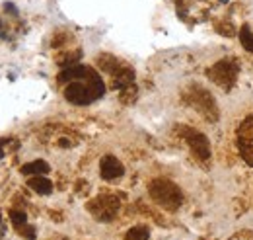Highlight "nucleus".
Returning <instances> with one entry per match:
<instances>
[{
  "label": "nucleus",
  "instance_id": "16",
  "mask_svg": "<svg viewBox=\"0 0 253 240\" xmlns=\"http://www.w3.org/2000/svg\"><path fill=\"white\" fill-rule=\"evenodd\" d=\"M4 10H8V12H12L14 16H18V10H16V6H14L12 2H4Z\"/></svg>",
  "mask_w": 253,
  "mask_h": 240
},
{
  "label": "nucleus",
  "instance_id": "7",
  "mask_svg": "<svg viewBox=\"0 0 253 240\" xmlns=\"http://www.w3.org/2000/svg\"><path fill=\"white\" fill-rule=\"evenodd\" d=\"M238 149L244 160L253 166V116L248 118L238 129Z\"/></svg>",
  "mask_w": 253,
  "mask_h": 240
},
{
  "label": "nucleus",
  "instance_id": "17",
  "mask_svg": "<svg viewBox=\"0 0 253 240\" xmlns=\"http://www.w3.org/2000/svg\"><path fill=\"white\" fill-rule=\"evenodd\" d=\"M0 30H2V20H0Z\"/></svg>",
  "mask_w": 253,
  "mask_h": 240
},
{
  "label": "nucleus",
  "instance_id": "10",
  "mask_svg": "<svg viewBox=\"0 0 253 240\" xmlns=\"http://www.w3.org/2000/svg\"><path fill=\"white\" fill-rule=\"evenodd\" d=\"M132 82H134V70L126 64H123V68L113 74V88L117 90H125L128 86H132Z\"/></svg>",
  "mask_w": 253,
  "mask_h": 240
},
{
  "label": "nucleus",
  "instance_id": "14",
  "mask_svg": "<svg viewBox=\"0 0 253 240\" xmlns=\"http://www.w3.org/2000/svg\"><path fill=\"white\" fill-rule=\"evenodd\" d=\"M150 239V231L146 227H132L125 235V240H148Z\"/></svg>",
  "mask_w": 253,
  "mask_h": 240
},
{
  "label": "nucleus",
  "instance_id": "9",
  "mask_svg": "<svg viewBox=\"0 0 253 240\" xmlns=\"http://www.w3.org/2000/svg\"><path fill=\"white\" fill-rule=\"evenodd\" d=\"M10 219H12V225L16 227V231L28 240H35V227H32L28 223V215L24 211L12 209L10 211Z\"/></svg>",
  "mask_w": 253,
  "mask_h": 240
},
{
  "label": "nucleus",
  "instance_id": "18",
  "mask_svg": "<svg viewBox=\"0 0 253 240\" xmlns=\"http://www.w3.org/2000/svg\"><path fill=\"white\" fill-rule=\"evenodd\" d=\"M0 223H2V213H0Z\"/></svg>",
  "mask_w": 253,
  "mask_h": 240
},
{
  "label": "nucleus",
  "instance_id": "11",
  "mask_svg": "<svg viewBox=\"0 0 253 240\" xmlns=\"http://www.w3.org/2000/svg\"><path fill=\"white\" fill-rule=\"evenodd\" d=\"M22 174L24 176H45L49 174V164L45 160H33L22 166Z\"/></svg>",
  "mask_w": 253,
  "mask_h": 240
},
{
  "label": "nucleus",
  "instance_id": "3",
  "mask_svg": "<svg viewBox=\"0 0 253 240\" xmlns=\"http://www.w3.org/2000/svg\"><path fill=\"white\" fill-rule=\"evenodd\" d=\"M238 72H240V64L236 59H222L218 62H214L209 70H207V76L218 84L224 90H230L234 84H236V78H238Z\"/></svg>",
  "mask_w": 253,
  "mask_h": 240
},
{
  "label": "nucleus",
  "instance_id": "2",
  "mask_svg": "<svg viewBox=\"0 0 253 240\" xmlns=\"http://www.w3.org/2000/svg\"><path fill=\"white\" fill-rule=\"evenodd\" d=\"M148 193L150 197L158 203L160 207L168 211H177L183 203V193L181 189L173 183V181L166 180V178H156L150 181L148 185Z\"/></svg>",
  "mask_w": 253,
  "mask_h": 240
},
{
  "label": "nucleus",
  "instance_id": "12",
  "mask_svg": "<svg viewBox=\"0 0 253 240\" xmlns=\"http://www.w3.org/2000/svg\"><path fill=\"white\" fill-rule=\"evenodd\" d=\"M28 185L32 187L35 193H39V195H49L53 191V183H51V180H47L45 176H33V178L28 180Z\"/></svg>",
  "mask_w": 253,
  "mask_h": 240
},
{
  "label": "nucleus",
  "instance_id": "15",
  "mask_svg": "<svg viewBox=\"0 0 253 240\" xmlns=\"http://www.w3.org/2000/svg\"><path fill=\"white\" fill-rule=\"evenodd\" d=\"M240 41H242V45H244L250 53H253V33H252V30H250V26H244V28L240 30Z\"/></svg>",
  "mask_w": 253,
  "mask_h": 240
},
{
  "label": "nucleus",
  "instance_id": "6",
  "mask_svg": "<svg viewBox=\"0 0 253 240\" xmlns=\"http://www.w3.org/2000/svg\"><path fill=\"white\" fill-rule=\"evenodd\" d=\"M175 131L183 137V141L189 145L191 150H193V154H195L197 158H201V160H209V158H211V143H209V139H207L201 131L191 129L187 125H179Z\"/></svg>",
  "mask_w": 253,
  "mask_h": 240
},
{
  "label": "nucleus",
  "instance_id": "1",
  "mask_svg": "<svg viewBox=\"0 0 253 240\" xmlns=\"http://www.w3.org/2000/svg\"><path fill=\"white\" fill-rule=\"evenodd\" d=\"M57 80L61 84L68 82V86L64 88V98L74 106H88L105 94V84L99 78V74L94 68L84 64L64 68L57 76Z\"/></svg>",
  "mask_w": 253,
  "mask_h": 240
},
{
  "label": "nucleus",
  "instance_id": "19",
  "mask_svg": "<svg viewBox=\"0 0 253 240\" xmlns=\"http://www.w3.org/2000/svg\"><path fill=\"white\" fill-rule=\"evenodd\" d=\"M220 2H228V0H220Z\"/></svg>",
  "mask_w": 253,
  "mask_h": 240
},
{
  "label": "nucleus",
  "instance_id": "13",
  "mask_svg": "<svg viewBox=\"0 0 253 240\" xmlns=\"http://www.w3.org/2000/svg\"><path fill=\"white\" fill-rule=\"evenodd\" d=\"M97 64H99L107 74H111V76H113L117 70L123 68V62L119 59H115L113 55H99V57H97Z\"/></svg>",
  "mask_w": 253,
  "mask_h": 240
},
{
  "label": "nucleus",
  "instance_id": "8",
  "mask_svg": "<svg viewBox=\"0 0 253 240\" xmlns=\"http://www.w3.org/2000/svg\"><path fill=\"white\" fill-rule=\"evenodd\" d=\"M99 170H101V178L103 180H115L121 178L125 174V166L119 162V158H115L113 154H105L99 162Z\"/></svg>",
  "mask_w": 253,
  "mask_h": 240
},
{
  "label": "nucleus",
  "instance_id": "4",
  "mask_svg": "<svg viewBox=\"0 0 253 240\" xmlns=\"http://www.w3.org/2000/svg\"><path fill=\"white\" fill-rule=\"evenodd\" d=\"M121 207V201L117 195H111V193H103V195H97L92 201H88V211L92 213L95 221L99 223H109L115 219V215L119 213Z\"/></svg>",
  "mask_w": 253,
  "mask_h": 240
},
{
  "label": "nucleus",
  "instance_id": "5",
  "mask_svg": "<svg viewBox=\"0 0 253 240\" xmlns=\"http://www.w3.org/2000/svg\"><path fill=\"white\" fill-rule=\"evenodd\" d=\"M185 102L191 104L199 114H203L209 121L218 120V112H216L214 98L207 90H203L201 86H193L191 90L185 92Z\"/></svg>",
  "mask_w": 253,
  "mask_h": 240
}]
</instances>
